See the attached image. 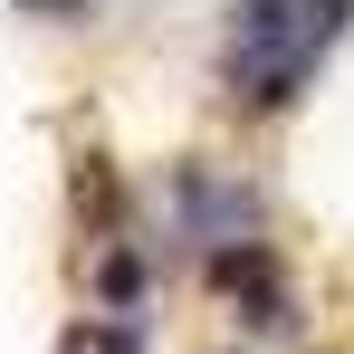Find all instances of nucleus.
<instances>
[{
    "label": "nucleus",
    "instance_id": "1",
    "mask_svg": "<svg viewBox=\"0 0 354 354\" xmlns=\"http://www.w3.org/2000/svg\"><path fill=\"white\" fill-rule=\"evenodd\" d=\"M259 230H268V182L249 173V163H221L201 144L163 153V221H144V239H153L163 268L192 278L221 239H259Z\"/></svg>",
    "mask_w": 354,
    "mask_h": 354
},
{
    "label": "nucleus",
    "instance_id": "2",
    "mask_svg": "<svg viewBox=\"0 0 354 354\" xmlns=\"http://www.w3.org/2000/svg\"><path fill=\"white\" fill-rule=\"evenodd\" d=\"M316 77H326V48H239V39L211 48V86H221V115L230 124L297 115V106L316 96Z\"/></svg>",
    "mask_w": 354,
    "mask_h": 354
},
{
    "label": "nucleus",
    "instance_id": "3",
    "mask_svg": "<svg viewBox=\"0 0 354 354\" xmlns=\"http://www.w3.org/2000/svg\"><path fill=\"white\" fill-rule=\"evenodd\" d=\"M67 201H77V259L106 249V239H144V211H134V182H124L115 153H77L67 163Z\"/></svg>",
    "mask_w": 354,
    "mask_h": 354
},
{
    "label": "nucleus",
    "instance_id": "4",
    "mask_svg": "<svg viewBox=\"0 0 354 354\" xmlns=\"http://www.w3.org/2000/svg\"><path fill=\"white\" fill-rule=\"evenodd\" d=\"M86 268V306L96 316H153V297H163V259H153V239H106V249H86L77 259Z\"/></svg>",
    "mask_w": 354,
    "mask_h": 354
},
{
    "label": "nucleus",
    "instance_id": "5",
    "mask_svg": "<svg viewBox=\"0 0 354 354\" xmlns=\"http://www.w3.org/2000/svg\"><path fill=\"white\" fill-rule=\"evenodd\" d=\"M221 316H230V345H249V354H297L316 335V306L297 297V278H268V288L230 297Z\"/></svg>",
    "mask_w": 354,
    "mask_h": 354
},
{
    "label": "nucleus",
    "instance_id": "6",
    "mask_svg": "<svg viewBox=\"0 0 354 354\" xmlns=\"http://www.w3.org/2000/svg\"><path fill=\"white\" fill-rule=\"evenodd\" d=\"M268 278H297V259H288V239H278V230H259V239H221V249L192 268V288L211 297V306H230V297L268 288Z\"/></svg>",
    "mask_w": 354,
    "mask_h": 354
},
{
    "label": "nucleus",
    "instance_id": "7",
    "mask_svg": "<svg viewBox=\"0 0 354 354\" xmlns=\"http://www.w3.org/2000/svg\"><path fill=\"white\" fill-rule=\"evenodd\" d=\"M96 354H153V316H96Z\"/></svg>",
    "mask_w": 354,
    "mask_h": 354
},
{
    "label": "nucleus",
    "instance_id": "8",
    "mask_svg": "<svg viewBox=\"0 0 354 354\" xmlns=\"http://www.w3.org/2000/svg\"><path fill=\"white\" fill-rule=\"evenodd\" d=\"M48 354H96V306H77L58 335H48Z\"/></svg>",
    "mask_w": 354,
    "mask_h": 354
},
{
    "label": "nucleus",
    "instance_id": "9",
    "mask_svg": "<svg viewBox=\"0 0 354 354\" xmlns=\"http://www.w3.org/2000/svg\"><path fill=\"white\" fill-rule=\"evenodd\" d=\"M29 19H39V29H86V19H96V10H86V0H39V10H29Z\"/></svg>",
    "mask_w": 354,
    "mask_h": 354
},
{
    "label": "nucleus",
    "instance_id": "10",
    "mask_svg": "<svg viewBox=\"0 0 354 354\" xmlns=\"http://www.w3.org/2000/svg\"><path fill=\"white\" fill-rule=\"evenodd\" d=\"M211 354H249V345H230V335H221V345H211Z\"/></svg>",
    "mask_w": 354,
    "mask_h": 354
}]
</instances>
